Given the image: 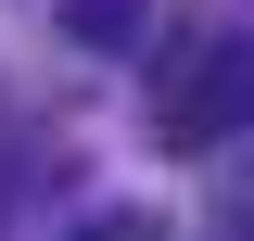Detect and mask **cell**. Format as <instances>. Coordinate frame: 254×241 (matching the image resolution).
<instances>
[{
	"label": "cell",
	"instance_id": "6da1fadb",
	"mask_svg": "<svg viewBox=\"0 0 254 241\" xmlns=\"http://www.w3.org/2000/svg\"><path fill=\"white\" fill-rule=\"evenodd\" d=\"M242 102H254V51H242L229 26H203V38L153 76V152H216L229 127H242Z\"/></svg>",
	"mask_w": 254,
	"mask_h": 241
},
{
	"label": "cell",
	"instance_id": "7a4b0ae2",
	"mask_svg": "<svg viewBox=\"0 0 254 241\" xmlns=\"http://www.w3.org/2000/svg\"><path fill=\"white\" fill-rule=\"evenodd\" d=\"M64 26L89 38V51H140L153 38V0H64Z\"/></svg>",
	"mask_w": 254,
	"mask_h": 241
},
{
	"label": "cell",
	"instance_id": "3957f363",
	"mask_svg": "<svg viewBox=\"0 0 254 241\" xmlns=\"http://www.w3.org/2000/svg\"><path fill=\"white\" fill-rule=\"evenodd\" d=\"M76 241H165V216H140V203H102V216H89Z\"/></svg>",
	"mask_w": 254,
	"mask_h": 241
}]
</instances>
